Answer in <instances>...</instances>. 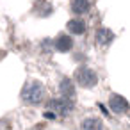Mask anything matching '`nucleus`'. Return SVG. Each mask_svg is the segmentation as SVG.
<instances>
[{
	"label": "nucleus",
	"mask_w": 130,
	"mask_h": 130,
	"mask_svg": "<svg viewBox=\"0 0 130 130\" xmlns=\"http://www.w3.org/2000/svg\"><path fill=\"white\" fill-rule=\"evenodd\" d=\"M43 94H45V89L39 82H30L22 91V98L29 103H39L43 100Z\"/></svg>",
	"instance_id": "1"
},
{
	"label": "nucleus",
	"mask_w": 130,
	"mask_h": 130,
	"mask_svg": "<svg viewBox=\"0 0 130 130\" xmlns=\"http://www.w3.org/2000/svg\"><path fill=\"white\" fill-rule=\"evenodd\" d=\"M75 78H77V82H78L82 87H93V86L98 82L96 73H94L93 70H89V68H78V70L75 71Z\"/></svg>",
	"instance_id": "2"
},
{
	"label": "nucleus",
	"mask_w": 130,
	"mask_h": 130,
	"mask_svg": "<svg viewBox=\"0 0 130 130\" xmlns=\"http://www.w3.org/2000/svg\"><path fill=\"white\" fill-rule=\"evenodd\" d=\"M109 105H110V109H112L114 112H118V114H123V112L128 110V102H126L123 96H119V94H110Z\"/></svg>",
	"instance_id": "3"
},
{
	"label": "nucleus",
	"mask_w": 130,
	"mask_h": 130,
	"mask_svg": "<svg viewBox=\"0 0 130 130\" xmlns=\"http://www.w3.org/2000/svg\"><path fill=\"white\" fill-rule=\"evenodd\" d=\"M50 107L54 109V110H57V114H68L70 112V109H71V103H70V98H61V100H52L50 102Z\"/></svg>",
	"instance_id": "4"
},
{
	"label": "nucleus",
	"mask_w": 130,
	"mask_h": 130,
	"mask_svg": "<svg viewBox=\"0 0 130 130\" xmlns=\"http://www.w3.org/2000/svg\"><path fill=\"white\" fill-rule=\"evenodd\" d=\"M112 38H114V34L109 29H98V32H96V41L100 45H109L112 41Z\"/></svg>",
	"instance_id": "5"
},
{
	"label": "nucleus",
	"mask_w": 130,
	"mask_h": 130,
	"mask_svg": "<svg viewBox=\"0 0 130 130\" xmlns=\"http://www.w3.org/2000/svg\"><path fill=\"white\" fill-rule=\"evenodd\" d=\"M71 45H73V43H71V38H70V36H64V34L59 36L57 41H55V48H57L59 52H68V50L71 48Z\"/></svg>",
	"instance_id": "6"
},
{
	"label": "nucleus",
	"mask_w": 130,
	"mask_h": 130,
	"mask_svg": "<svg viewBox=\"0 0 130 130\" xmlns=\"http://www.w3.org/2000/svg\"><path fill=\"white\" fill-rule=\"evenodd\" d=\"M87 9H89V2H87V0H73L71 11H73L75 14H84Z\"/></svg>",
	"instance_id": "7"
},
{
	"label": "nucleus",
	"mask_w": 130,
	"mask_h": 130,
	"mask_svg": "<svg viewBox=\"0 0 130 130\" xmlns=\"http://www.w3.org/2000/svg\"><path fill=\"white\" fill-rule=\"evenodd\" d=\"M68 29L71 30V34H82L86 30V23L82 20H70L68 22Z\"/></svg>",
	"instance_id": "8"
},
{
	"label": "nucleus",
	"mask_w": 130,
	"mask_h": 130,
	"mask_svg": "<svg viewBox=\"0 0 130 130\" xmlns=\"http://www.w3.org/2000/svg\"><path fill=\"white\" fill-rule=\"evenodd\" d=\"M61 91H62V96H66V98H73L75 89H73V84H71L70 78H62V82H61Z\"/></svg>",
	"instance_id": "9"
},
{
	"label": "nucleus",
	"mask_w": 130,
	"mask_h": 130,
	"mask_svg": "<svg viewBox=\"0 0 130 130\" xmlns=\"http://www.w3.org/2000/svg\"><path fill=\"white\" fill-rule=\"evenodd\" d=\"M82 128L84 130H102V121L98 118H89L82 123Z\"/></svg>",
	"instance_id": "10"
}]
</instances>
